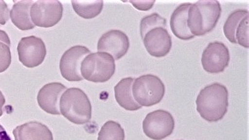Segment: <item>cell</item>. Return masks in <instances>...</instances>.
Returning a JSON list of instances; mask_svg holds the SVG:
<instances>
[{
    "label": "cell",
    "mask_w": 249,
    "mask_h": 140,
    "mask_svg": "<svg viewBox=\"0 0 249 140\" xmlns=\"http://www.w3.org/2000/svg\"><path fill=\"white\" fill-rule=\"evenodd\" d=\"M11 41L8 34L0 30V73L6 71L11 64Z\"/></svg>",
    "instance_id": "44dd1931"
},
{
    "label": "cell",
    "mask_w": 249,
    "mask_h": 140,
    "mask_svg": "<svg viewBox=\"0 0 249 140\" xmlns=\"http://www.w3.org/2000/svg\"><path fill=\"white\" fill-rule=\"evenodd\" d=\"M90 53V50L83 46H75L63 53L60 62L61 74L68 81L83 80L81 67L82 61Z\"/></svg>",
    "instance_id": "30bf717a"
},
{
    "label": "cell",
    "mask_w": 249,
    "mask_h": 140,
    "mask_svg": "<svg viewBox=\"0 0 249 140\" xmlns=\"http://www.w3.org/2000/svg\"><path fill=\"white\" fill-rule=\"evenodd\" d=\"M135 79L131 77L122 79L114 88L117 102L127 111H135L142 108L133 97L132 86Z\"/></svg>",
    "instance_id": "e0dca14e"
},
{
    "label": "cell",
    "mask_w": 249,
    "mask_h": 140,
    "mask_svg": "<svg viewBox=\"0 0 249 140\" xmlns=\"http://www.w3.org/2000/svg\"><path fill=\"white\" fill-rule=\"evenodd\" d=\"M249 14L246 9H237L227 18L224 26L225 36L231 43L249 48Z\"/></svg>",
    "instance_id": "ba28073f"
},
{
    "label": "cell",
    "mask_w": 249,
    "mask_h": 140,
    "mask_svg": "<svg viewBox=\"0 0 249 140\" xmlns=\"http://www.w3.org/2000/svg\"><path fill=\"white\" fill-rule=\"evenodd\" d=\"M136 102L142 106L150 107L159 104L165 93V86L153 74H145L136 78L132 86Z\"/></svg>",
    "instance_id": "5b68a950"
},
{
    "label": "cell",
    "mask_w": 249,
    "mask_h": 140,
    "mask_svg": "<svg viewBox=\"0 0 249 140\" xmlns=\"http://www.w3.org/2000/svg\"><path fill=\"white\" fill-rule=\"evenodd\" d=\"M18 59L26 67H38L45 59L46 48L41 38L36 36L24 37L18 46Z\"/></svg>",
    "instance_id": "9c48e42d"
},
{
    "label": "cell",
    "mask_w": 249,
    "mask_h": 140,
    "mask_svg": "<svg viewBox=\"0 0 249 140\" xmlns=\"http://www.w3.org/2000/svg\"><path fill=\"white\" fill-rule=\"evenodd\" d=\"M72 7L77 15L86 19H91L100 15L103 10V3L102 0H89V1H71Z\"/></svg>",
    "instance_id": "d6986e66"
},
{
    "label": "cell",
    "mask_w": 249,
    "mask_h": 140,
    "mask_svg": "<svg viewBox=\"0 0 249 140\" xmlns=\"http://www.w3.org/2000/svg\"><path fill=\"white\" fill-rule=\"evenodd\" d=\"M0 140H12L4 128L0 124Z\"/></svg>",
    "instance_id": "d4e9b609"
},
{
    "label": "cell",
    "mask_w": 249,
    "mask_h": 140,
    "mask_svg": "<svg viewBox=\"0 0 249 140\" xmlns=\"http://www.w3.org/2000/svg\"><path fill=\"white\" fill-rule=\"evenodd\" d=\"M222 13L220 4L215 0L198 1L190 6L188 13V27L192 35L203 36L213 31Z\"/></svg>",
    "instance_id": "7a4b0ae2"
},
{
    "label": "cell",
    "mask_w": 249,
    "mask_h": 140,
    "mask_svg": "<svg viewBox=\"0 0 249 140\" xmlns=\"http://www.w3.org/2000/svg\"><path fill=\"white\" fill-rule=\"evenodd\" d=\"M191 3L180 4L171 15L170 27L171 31L177 38L182 40H190L195 38L187 25L188 13Z\"/></svg>",
    "instance_id": "2e32d148"
},
{
    "label": "cell",
    "mask_w": 249,
    "mask_h": 140,
    "mask_svg": "<svg viewBox=\"0 0 249 140\" xmlns=\"http://www.w3.org/2000/svg\"><path fill=\"white\" fill-rule=\"evenodd\" d=\"M175 127V121L168 111L158 109L147 114L142 122V129L150 139L162 140L170 136Z\"/></svg>",
    "instance_id": "8992f818"
},
{
    "label": "cell",
    "mask_w": 249,
    "mask_h": 140,
    "mask_svg": "<svg viewBox=\"0 0 249 140\" xmlns=\"http://www.w3.org/2000/svg\"><path fill=\"white\" fill-rule=\"evenodd\" d=\"M67 90V87L59 83H52L44 86L37 97L40 108L49 114L60 115V98Z\"/></svg>",
    "instance_id": "5bb4252c"
},
{
    "label": "cell",
    "mask_w": 249,
    "mask_h": 140,
    "mask_svg": "<svg viewBox=\"0 0 249 140\" xmlns=\"http://www.w3.org/2000/svg\"><path fill=\"white\" fill-rule=\"evenodd\" d=\"M130 48V41L124 32L112 30L103 35L98 42L97 50L99 52L109 53L114 60L123 57Z\"/></svg>",
    "instance_id": "7c38bea8"
},
{
    "label": "cell",
    "mask_w": 249,
    "mask_h": 140,
    "mask_svg": "<svg viewBox=\"0 0 249 140\" xmlns=\"http://www.w3.org/2000/svg\"><path fill=\"white\" fill-rule=\"evenodd\" d=\"M142 40L147 52L154 57H165L172 48V39L168 30L163 27L150 30Z\"/></svg>",
    "instance_id": "4fadbf2b"
},
{
    "label": "cell",
    "mask_w": 249,
    "mask_h": 140,
    "mask_svg": "<svg viewBox=\"0 0 249 140\" xmlns=\"http://www.w3.org/2000/svg\"><path fill=\"white\" fill-rule=\"evenodd\" d=\"M62 4L57 0H39L32 4L30 17L35 26L50 28L62 19Z\"/></svg>",
    "instance_id": "52a82bcc"
},
{
    "label": "cell",
    "mask_w": 249,
    "mask_h": 140,
    "mask_svg": "<svg viewBox=\"0 0 249 140\" xmlns=\"http://www.w3.org/2000/svg\"><path fill=\"white\" fill-rule=\"evenodd\" d=\"M130 3L137 9L142 11H148L153 7L155 1H130Z\"/></svg>",
    "instance_id": "cb8c5ba5"
},
{
    "label": "cell",
    "mask_w": 249,
    "mask_h": 140,
    "mask_svg": "<svg viewBox=\"0 0 249 140\" xmlns=\"http://www.w3.org/2000/svg\"><path fill=\"white\" fill-rule=\"evenodd\" d=\"M9 15L10 12L8 5L3 0H0V25L6 24L9 19Z\"/></svg>",
    "instance_id": "603a6c76"
},
{
    "label": "cell",
    "mask_w": 249,
    "mask_h": 140,
    "mask_svg": "<svg viewBox=\"0 0 249 140\" xmlns=\"http://www.w3.org/2000/svg\"><path fill=\"white\" fill-rule=\"evenodd\" d=\"M6 100L4 98L3 93L0 90V117L3 115V106L4 104H5Z\"/></svg>",
    "instance_id": "484cf974"
},
{
    "label": "cell",
    "mask_w": 249,
    "mask_h": 140,
    "mask_svg": "<svg viewBox=\"0 0 249 140\" xmlns=\"http://www.w3.org/2000/svg\"><path fill=\"white\" fill-rule=\"evenodd\" d=\"M34 3L32 0H22L14 4L9 15L13 24L18 29L29 30L35 27L30 17V9Z\"/></svg>",
    "instance_id": "ac0fdd59"
},
{
    "label": "cell",
    "mask_w": 249,
    "mask_h": 140,
    "mask_svg": "<svg viewBox=\"0 0 249 140\" xmlns=\"http://www.w3.org/2000/svg\"><path fill=\"white\" fill-rule=\"evenodd\" d=\"M166 20L158 13H154L149 16H145L141 20L140 34L142 39L150 30L157 27L166 28Z\"/></svg>",
    "instance_id": "7402d4cb"
},
{
    "label": "cell",
    "mask_w": 249,
    "mask_h": 140,
    "mask_svg": "<svg viewBox=\"0 0 249 140\" xmlns=\"http://www.w3.org/2000/svg\"><path fill=\"white\" fill-rule=\"evenodd\" d=\"M124 131L121 124L113 121L106 122L98 134V140H124Z\"/></svg>",
    "instance_id": "ffe728a7"
},
{
    "label": "cell",
    "mask_w": 249,
    "mask_h": 140,
    "mask_svg": "<svg viewBox=\"0 0 249 140\" xmlns=\"http://www.w3.org/2000/svg\"><path fill=\"white\" fill-rule=\"evenodd\" d=\"M116 71L114 58L109 53L96 52L87 56L82 61L81 73L82 78L93 83L109 81Z\"/></svg>",
    "instance_id": "277c9868"
},
{
    "label": "cell",
    "mask_w": 249,
    "mask_h": 140,
    "mask_svg": "<svg viewBox=\"0 0 249 140\" xmlns=\"http://www.w3.org/2000/svg\"><path fill=\"white\" fill-rule=\"evenodd\" d=\"M196 109L201 118L208 122L222 120L229 107V91L220 83L207 86L199 92L196 100Z\"/></svg>",
    "instance_id": "6da1fadb"
},
{
    "label": "cell",
    "mask_w": 249,
    "mask_h": 140,
    "mask_svg": "<svg viewBox=\"0 0 249 140\" xmlns=\"http://www.w3.org/2000/svg\"><path fill=\"white\" fill-rule=\"evenodd\" d=\"M61 114L75 124H84L91 118V105L88 95L78 88H68L60 98Z\"/></svg>",
    "instance_id": "3957f363"
},
{
    "label": "cell",
    "mask_w": 249,
    "mask_h": 140,
    "mask_svg": "<svg viewBox=\"0 0 249 140\" xmlns=\"http://www.w3.org/2000/svg\"><path fill=\"white\" fill-rule=\"evenodd\" d=\"M15 140H53V133L43 123L32 121L13 130Z\"/></svg>",
    "instance_id": "9a60e30c"
},
{
    "label": "cell",
    "mask_w": 249,
    "mask_h": 140,
    "mask_svg": "<svg viewBox=\"0 0 249 140\" xmlns=\"http://www.w3.org/2000/svg\"><path fill=\"white\" fill-rule=\"evenodd\" d=\"M230 55L229 49L222 42L210 43L204 50L201 64L204 70L210 73H220L229 66Z\"/></svg>",
    "instance_id": "8fae6325"
}]
</instances>
